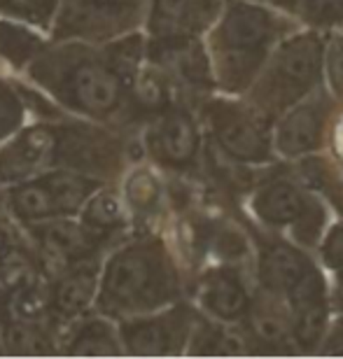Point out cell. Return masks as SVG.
<instances>
[{"mask_svg":"<svg viewBox=\"0 0 343 359\" xmlns=\"http://www.w3.org/2000/svg\"><path fill=\"white\" fill-rule=\"evenodd\" d=\"M194 322L191 308L180 301L159 311L119 320L117 332L124 357H177L187 353Z\"/></svg>","mask_w":343,"mask_h":359,"instance_id":"cell-6","label":"cell"},{"mask_svg":"<svg viewBox=\"0 0 343 359\" xmlns=\"http://www.w3.org/2000/svg\"><path fill=\"white\" fill-rule=\"evenodd\" d=\"M28 119H31V112L21 96L19 77L0 68V145L14 131H19Z\"/></svg>","mask_w":343,"mask_h":359,"instance_id":"cell-25","label":"cell"},{"mask_svg":"<svg viewBox=\"0 0 343 359\" xmlns=\"http://www.w3.org/2000/svg\"><path fill=\"white\" fill-rule=\"evenodd\" d=\"M325 264L330 269H343V224H337L327 233L323 245Z\"/></svg>","mask_w":343,"mask_h":359,"instance_id":"cell-30","label":"cell"},{"mask_svg":"<svg viewBox=\"0 0 343 359\" xmlns=\"http://www.w3.org/2000/svg\"><path fill=\"white\" fill-rule=\"evenodd\" d=\"M187 353L208 355V357L243 355L246 353V341L217 325H206V322L196 325L194 322V329H191V336L187 343Z\"/></svg>","mask_w":343,"mask_h":359,"instance_id":"cell-26","label":"cell"},{"mask_svg":"<svg viewBox=\"0 0 343 359\" xmlns=\"http://www.w3.org/2000/svg\"><path fill=\"white\" fill-rule=\"evenodd\" d=\"M147 0H59L49 40L108 42L142 31Z\"/></svg>","mask_w":343,"mask_h":359,"instance_id":"cell-5","label":"cell"},{"mask_svg":"<svg viewBox=\"0 0 343 359\" xmlns=\"http://www.w3.org/2000/svg\"><path fill=\"white\" fill-rule=\"evenodd\" d=\"M38 177L45 182L49 194H52L59 217H77L84 203L98 189H103L105 184H112L108 180L82 173V170H68V168L47 170V173H40Z\"/></svg>","mask_w":343,"mask_h":359,"instance_id":"cell-18","label":"cell"},{"mask_svg":"<svg viewBox=\"0 0 343 359\" xmlns=\"http://www.w3.org/2000/svg\"><path fill=\"white\" fill-rule=\"evenodd\" d=\"M5 357H56L59 332L52 322H0Z\"/></svg>","mask_w":343,"mask_h":359,"instance_id":"cell-19","label":"cell"},{"mask_svg":"<svg viewBox=\"0 0 343 359\" xmlns=\"http://www.w3.org/2000/svg\"><path fill=\"white\" fill-rule=\"evenodd\" d=\"M0 357H5V353H3V341H0Z\"/></svg>","mask_w":343,"mask_h":359,"instance_id":"cell-33","label":"cell"},{"mask_svg":"<svg viewBox=\"0 0 343 359\" xmlns=\"http://www.w3.org/2000/svg\"><path fill=\"white\" fill-rule=\"evenodd\" d=\"M133 131L61 114L28 119L0 145V187L68 168L117 184L133 163Z\"/></svg>","mask_w":343,"mask_h":359,"instance_id":"cell-1","label":"cell"},{"mask_svg":"<svg viewBox=\"0 0 343 359\" xmlns=\"http://www.w3.org/2000/svg\"><path fill=\"white\" fill-rule=\"evenodd\" d=\"M323 135V110L318 103L295 107L278 126L276 147L285 156H302L318 147Z\"/></svg>","mask_w":343,"mask_h":359,"instance_id":"cell-20","label":"cell"},{"mask_svg":"<svg viewBox=\"0 0 343 359\" xmlns=\"http://www.w3.org/2000/svg\"><path fill=\"white\" fill-rule=\"evenodd\" d=\"M206 117L227 156L243 163H262L271 156V140L264 126L241 107L215 100L206 105Z\"/></svg>","mask_w":343,"mask_h":359,"instance_id":"cell-9","label":"cell"},{"mask_svg":"<svg viewBox=\"0 0 343 359\" xmlns=\"http://www.w3.org/2000/svg\"><path fill=\"white\" fill-rule=\"evenodd\" d=\"M80 224L87 229L89 236L101 245L105 252L131 236V215H128L117 184H105L91 196L77 215Z\"/></svg>","mask_w":343,"mask_h":359,"instance_id":"cell-15","label":"cell"},{"mask_svg":"<svg viewBox=\"0 0 343 359\" xmlns=\"http://www.w3.org/2000/svg\"><path fill=\"white\" fill-rule=\"evenodd\" d=\"M313 269L302 250L283 245V243H274L267 245L260 259V280L264 287L271 292H285L292 290L306 273Z\"/></svg>","mask_w":343,"mask_h":359,"instance_id":"cell-22","label":"cell"},{"mask_svg":"<svg viewBox=\"0 0 343 359\" xmlns=\"http://www.w3.org/2000/svg\"><path fill=\"white\" fill-rule=\"evenodd\" d=\"M47 33L0 17V68L12 75H21L28 63L47 47Z\"/></svg>","mask_w":343,"mask_h":359,"instance_id":"cell-21","label":"cell"},{"mask_svg":"<svg viewBox=\"0 0 343 359\" xmlns=\"http://www.w3.org/2000/svg\"><path fill=\"white\" fill-rule=\"evenodd\" d=\"M180 297V273L159 236L131 233L103 255L94 311L114 322L159 311Z\"/></svg>","mask_w":343,"mask_h":359,"instance_id":"cell-3","label":"cell"},{"mask_svg":"<svg viewBox=\"0 0 343 359\" xmlns=\"http://www.w3.org/2000/svg\"><path fill=\"white\" fill-rule=\"evenodd\" d=\"M323 42L313 33L299 35L281 47L271 70V84L276 96H281L278 105L292 103L316 84L323 66Z\"/></svg>","mask_w":343,"mask_h":359,"instance_id":"cell-11","label":"cell"},{"mask_svg":"<svg viewBox=\"0 0 343 359\" xmlns=\"http://www.w3.org/2000/svg\"><path fill=\"white\" fill-rule=\"evenodd\" d=\"M56 12L59 0H0V17L19 21L47 35L52 31Z\"/></svg>","mask_w":343,"mask_h":359,"instance_id":"cell-27","label":"cell"},{"mask_svg":"<svg viewBox=\"0 0 343 359\" xmlns=\"http://www.w3.org/2000/svg\"><path fill=\"white\" fill-rule=\"evenodd\" d=\"M19 77L45 93L66 114L121 131L135 133V128H140L131 91L114 70L103 45L49 40Z\"/></svg>","mask_w":343,"mask_h":359,"instance_id":"cell-2","label":"cell"},{"mask_svg":"<svg viewBox=\"0 0 343 359\" xmlns=\"http://www.w3.org/2000/svg\"><path fill=\"white\" fill-rule=\"evenodd\" d=\"M138 145L149 159L163 168L184 170L194 166L201 149V135L194 114L182 103L173 100L142 121Z\"/></svg>","mask_w":343,"mask_h":359,"instance_id":"cell-7","label":"cell"},{"mask_svg":"<svg viewBox=\"0 0 343 359\" xmlns=\"http://www.w3.org/2000/svg\"><path fill=\"white\" fill-rule=\"evenodd\" d=\"M0 198H3L7 215L21 229L59 217L52 194L38 175L3 184L0 187Z\"/></svg>","mask_w":343,"mask_h":359,"instance_id":"cell-16","label":"cell"},{"mask_svg":"<svg viewBox=\"0 0 343 359\" xmlns=\"http://www.w3.org/2000/svg\"><path fill=\"white\" fill-rule=\"evenodd\" d=\"M327 68H330V80L334 84V89L343 93V42H337V45L330 49Z\"/></svg>","mask_w":343,"mask_h":359,"instance_id":"cell-31","label":"cell"},{"mask_svg":"<svg viewBox=\"0 0 343 359\" xmlns=\"http://www.w3.org/2000/svg\"><path fill=\"white\" fill-rule=\"evenodd\" d=\"M309 203V198L304 196L302 189L292 182L278 180L271 182L269 187L255 196V212L267 222L271 226H285V224H295L297 217L302 215V210Z\"/></svg>","mask_w":343,"mask_h":359,"instance_id":"cell-23","label":"cell"},{"mask_svg":"<svg viewBox=\"0 0 343 359\" xmlns=\"http://www.w3.org/2000/svg\"><path fill=\"white\" fill-rule=\"evenodd\" d=\"M248 320H250L248 325H250V332L255 336V341L271 350L285 348L288 341L292 339V327H290L288 315H283L276 306H267V304L255 306L253 311H250Z\"/></svg>","mask_w":343,"mask_h":359,"instance_id":"cell-24","label":"cell"},{"mask_svg":"<svg viewBox=\"0 0 343 359\" xmlns=\"http://www.w3.org/2000/svg\"><path fill=\"white\" fill-rule=\"evenodd\" d=\"M101 262L103 257L84 259L49 276V320L56 332L84 313L94 311Z\"/></svg>","mask_w":343,"mask_h":359,"instance_id":"cell-10","label":"cell"},{"mask_svg":"<svg viewBox=\"0 0 343 359\" xmlns=\"http://www.w3.org/2000/svg\"><path fill=\"white\" fill-rule=\"evenodd\" d=\"M199 301L213 318L222 322L243 318L250 308L246 287L231 269H215L206 273L199 287Z\"/></svg>","mask_w":343,"mask_h":359,"instance_id":"cell-17","label":"cell"},{"mask_svg":"<svg viewBox=\"0 0 343 359\" xmlns=\"http://www.w3.org/2000/svg\"><path fill=\"white\" fill-rule=\"evenodd\" d=\"M61 357H124L117 322L108 315L89 311L59 332Z\"/></svg>","mask_w":343,"mask_h":359,"instance_id":"cell-14","label":"cell"},{"mask_svg":"<svg viewBox=\"0 0 343 359\" xmlns=\"http://www.w3.org/2000/svg\"><path fill=\"white\" fill-rule=\"evenodd\" d=\"M217 12V0H147L142 28L149 40L199 38Z\"/></svg>","mask_w":343,"mask_h":359,"instance_id":"cell-12","label":"cell"},{"mask_svg":"<svg viewBox=\"0 0 343 359\" xmlns=\"http://www.w3.org/2000/svg\"><path fill=\"white\" fill-rule=\"evenodd\" d=\"M288 301L292 311V339L299 343L304 353H311L323 341L327 327V297L323 276L316 269H311L292 290H288Z\"/></svg>","mask_w":343,"mask_h":359,"instance_id":"cell-13","label":"cell"},{"mask_svg":"<svg viewBox=\"0 0 343 359\" xmlns=\"http://www.w3.org/2000/svg\"><path fill=\"white\" fill-rule=\"evenodd\" d=\"M276 35L274 17L260 5L236 3L213 35L220 75L229 89H241L260 66Z\"/></svg>","mask_w":343,"mask_h":359,"instance_id":"cell-4","label":"cell"},{"mask_svg":"<svg viewBox=\"0 0 343 359\" xmlns=\"http://www.w3.org/2000/svg\"><path fill=\"white\" fill-rule=\"evenodd\" d=\"M21 231L26 233L28 243L33 245L49 276L70 264L96 259V257L105 255V250L91 238L77 217H54L40 222V224L24 226Z\"/></svg>","mask_w":343,"mask_h":359,"instance_id":"cell-8","label":"cell"},{"mask_svg":"<svg viewBox=\"0 0 343 359\" xmlns=\"http://www.w3.org/2000/svg\"><path fill=\"white\" fill-rule=\"evenodd\" d=\"M323 222H325L323 208H320L316 201L309 198V203H306L302 215H299L297 222L292 226H295L297 238L302 241V243H316L318 233L323 231Z\"/></svg>","mask_w":343,"mask_h":359,"instance_id":"cell-28","label":"cell"},{"mask_svg":"<svg viewBox=\"0 0 343 359\" xmlns=\"http://www.w3.org/2000/svg\"><path fill=\"white\" fill-rule=\"evenodd\" d=\"M334 301H337V308H341V311H343V273H341L339 280H337V290H334Z\"/></svg>","mask_w":343,"mask_h":359,"instance_id":"cell-32","label":"cell"},{"mask_svg":"<svg viewBox=\"0 0 343 359\" xmlns=\"http://www.w3.org/2000/svg\"><path fill=\"white\" fill-rule=\"evenodd\" d=\"M302 5L313 24L337 26L343 21V0H302Z\"/></svg>","mask_w":343,"mask_h":359,"instance_id":"cell-29","label":"cell"}]
</instances>
